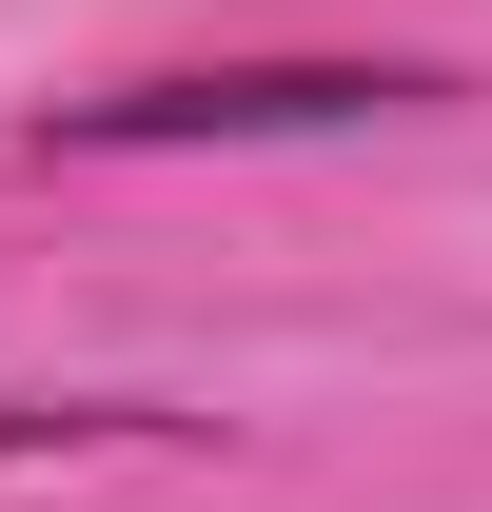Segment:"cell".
<instances>
[{
    "instance_id": "obj_1",
    "label": "cell",
    "mask_w": 492,
    "mask_h": 512,
    "mask_svg": "<svg viewBox=\"0 0 492 512\" xmlns=\"http://www.w3.org/2000/svg\"><path fill=\"white\" fill-rule=\"evenodd\" d=\"M414 60H197V79H119V99H60L79 158H158V138H335V119H414Z\"/></svg>"
}]
</instances>
